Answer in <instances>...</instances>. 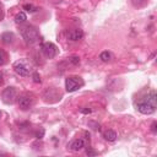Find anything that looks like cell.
I'll use <instances>...</instances> for the list:
<instances>
[{"label":"cell","instance_id":"15","mask_svg":"<svg viewBox=\"0 0 157 157\" xmlns=\"http://www.w3.org/2000/svg\"><path fill=\"white\" fill-rule=\"evenodd\" d=\"M23 10H26L27 12H35L37 9H36V6H33L32 4H25V5H23Z\"/></svg>","mask_w":157,"mask_h":157},{"label":"cell","instance_id":"12","mask_svg":"<svg viewBox=\"0 0 157 157\" xmlns=\"http://www.w3.org/2000/svg\"><path fill=\"white\" fill-rule=\"evenodd\" d=\"M2 39H3V42H4V43L10 44V43L12 42V39H14V35H12V33H10V32H5V33L2 36Z\"/></svg>","mask_w":157,"mask_h":157},{"label":"cell","instance_id":"6","mask_svg":"<svg viewBox=\"0 0 157 157\" xmlns=\"http://www.w3.org/2000/svg\"><path fill=\"white\" fill-rule=\"evenodd\" d=\"M14 69H15L16 74H19L20 76H28V74H29V71H31L29 67L26 64V63H23V61H17V63H15Z\"/></svg>","mask_w":157,"mask_h":157},{"label":"cell","instance_id":"3","mask_svg":"<svg viewBox=\"0 0 157 157\" xmlns=\"http://www.w3.org/2000/svg\"><path fill=\"white\" fill-rule=\"evenodd\" d=\"M2 98L4 101V103L6 104H12L16 98H17V92L15 87H6L4 88L3 93H2Z\"/></svg>","mask_w":157,"mask_h":157},{"label":"cell","instance_id":"11","mask_svg":"<svg viewBox=\"0 0 157 157\" xmlns=\"http://www.w3.org/2000/svg\"><path fill=\"white\" fill-rule=\"evenodd\" d=\"M146 102H148V103H151L152 106H155L156 107V92L155 91H152V92H150L148 95L146 96V100H145Z\"/></svg>","mask_w":157,"mask_h":157},{"label":"cell","instance_id":"13","mask_svg":"<svg viewBox=\"0 0 157 157\" xmlns=\"http://www.w3.org/2000/svg\"><path fill=\"white\" fill-rule=\"evenodd\" d=\"M26 20H27V16H26L25 12H19V14H16V16H15L16 23H23Z\"/></svg>","mask_w":157,"mask_h":157},{"label":"cell","instance_id":"19","mask_svg":"<svg viewBox=\"0 0 157 157\" xmlns=\"http://www.w3.org/2000/svg\"><path fill=\"white\" fill-rule=\"evenodd\" d=\"M4 63H5V54H4V52L0 50V67H2Z\"/></svg>","mask_w":157,"mask_h":157},{"label":"cell","instance_id":"18","mask_svg":"<svg viewBox=\"0 0 157 157\" xmlns=\"http://www.w3.org/2000/svg\"><path fill=\"white\" fill-rule=\"evenodd\" d=\"M98 152L97 151H95V150H91V148H87L86 150V155H88V156H96Z\"/></svg>","mask_w":157,"mask_h":157},{"label":"cell","instance_id":"20","mask_svg":"<svg viewBox=\"0 0 157 157\" xmlns=\"http://www.w3.org/2000/svg\"><path fill=\"white\" fill-rule=\"evenodd\" d=\"M156 128H157V123H156V121H153V123H152V125H151V131H152L153 134H156V133H157V129H156Z\"/></svg>","mask_w":157,"mask_h":157},{"label":"cell","instance_id":"17","mask_svg":"<svg viewBox=\"0 0 157 157\" xmlns=\"http://www.w3.org/2000/svg\"><path fill=\"white\" fill-rule=\"evenodd\" d=\"M32 77H33V81H35L36 84H41V76H39L38 73H35V74L32 75Z\"/></svg>","mask_w":157,"mask_h":157},{"label":"cell","instance_id":"25","mask_svg":"<svg viewBox=\"0 0 157 157\" xmlns=\"http://www.w3.org/2000/svg\"><path fill=\"white\" fill-rule=\"evenodd\" d=\"M0 118H2V112H0Z\"/></svg>","mask_w":157,"mask_h":157},{"label":"cell","instance_id":"1","mask_svg":"<svg viewBox=\"0 0 157 157\" xmlns=\"http://www.w3.org/2000/svg\"><path fill=\"white\" fill-rule=\"evenodd\" d=\"M21 35L23 39L26 41L27 44H35L39 39V33L38 31L33 26H26L21 28Z\"/></svg>","mask_w":157,"mask_h":157},{"label":"cell","instance_id":"14","mask_svg":"<svg viewBox=\"0 0 157 157\" xmlns=\"http://www.w3.org/2000/svg\"><path fill=\"white\" fill-rule=\"evenodd\" d=\"M111 58H112V55H111V53H109V52H107V50H104V52H102V53L100 54V59H101L102 61H104V63L109 61V60H111Z\"/></svg>","mask_w":157,"mask_h":157},{"label":"cell","instance_id":"7","mask_svg":"<svg viewBox=\"0 0 157 157\" xmlns=\"http://www.w3.org/2000/svg\"><path fill=\"white\" fill-rule=\"evenodd\" d=\"M155 109H156V107L152 106L151 103L146 102V101L138 103V111L140 113H142V114H152L155 112Z\"/></svg>","mask_w":157,"mask_h":157},{"label":"cell","instance_id":"16","mask_svg":"<svg viewBox=\"0 0 157 157\" xmlns=\"http://www.w3.org/2000/svg\"><path fill=\"white\" fill-rule=\"evenodd\" d=\"M68 59H69V61L71 63V64H74V65H79V64H80V58L76 56V55L70 56V58H68Z\"/></svg>","mask_w":157,"mask_h":157},{"label":"cell","instance_id":"4","mask_svg":"<svg viewBox=\"0 0 157 157\" xmlns=\"http://www.w3.org/2000/svg\"><path fill=\"white\" fill-rule=\"evenodd\" d=\"M56 52H58V49H56V47H55L54 43H52V42H44L42 44V53L44 54L46 58L53 59L56 55Z\"/></svg>","mask_w":157,"mask_h":157},{"label":"cell","instance_id":"8","mask_svg":"<svg viewBox=\"0 0 157 157\" xmlns=\"http://www.w3.org/2000/svg\"><path fill=\"white\" fill-rule=\"evenodd\" d=\"M68 37L71 41H80L84 37V32H82V29H80V28H75V29L69 31V32H68Z\"/></svg>","mask_w":157,"mask_h":157},{"label":"cell","instance_id":"23","mask_svg":"<svg viewBox=\"0 0 157 157\" xmlns=\"http://www.w3.org/2000/svg\"><path fill=\"white\" fill-rule=\"evenodd\" d=\"M3 82H4V80H3V75L0 74V85H3Z\"/></svg>","mask_w":157,"mask_h":157},{"label":"cell","instance_id":"10","mask_svg":"<svg viewBox=\"0 0 157 157\" xmlns=\"http://www.w3.org/2000/svg\"><path fill=\"white\" fill-rule=\"evenodd\" d=\"M103 138L107 140V141H111V142H113V141H115L117 140V133L114 131V130H106L104 133H103Z\"/></svg>","mask_w":157,"mask_h":157},{"label":"cell","instance_id":"21","mask_svg":"<svg viewBox=\"0 0 157 157\" xmlns=\"http://www.w3.org/2000/svg\"><path fill=\"white\" fill-rule=\"evenodd\" d=\"M43 135H44V130H43V129H41V131H38V133L36 134V138H37V139H42V138H43Z\"/></svg>","mask_w":157,"mask_h":157},{"label":"cell","instance_id":"9","mask_svg":"<svg viewBox=\"0 0 157 157\" xmlns=\"http://www.w3.org/2000/svg\"><path fill=\"white\" fill-rule=\"evenodd\" d=\"M85 147V141L82 139H76L70 144V150L74 152H77Z\"/></svg>","mask_w":157,"mask_h":157},{"label":"cell","instance_id":"5","mask_svg":"<svg viewBox=\"0 0 157 157\" xmlns=\"http://www.w3.org/2000/svg\"><path fill=\"white\" fill-rule=\"evenodd\" d=\"M17 104L21 111H28L33 106V97L29 95H23L17 100Z\"/></svg>","mask_w":157,"mask_h":157},{"label":"cell","instance_id":"22","mask_svg":"<svg viewBox=\"0 0 157 157\" xmlns=\"http://www.w3.org/2000/svg\"><path fill=\"white\" fill-rule=\"evenodd\" d=\"M92 112V109H81V113H84V114H87V113H91Z\"/></svg>","mask_w":157,"mask_h":157},{"label":"cell","instance_id":"2","mask_svg":"<svg viewBox=\"0 0 157 157\" xmlns=\"http://www.w3.org/2000/svg\"><path fill=\"white\" fill-rule=\"evenodd\" d=\"M84 86V81L79 76H70L65 80V88L68 92H75Z\"/></svg>","mask_w":157,"mask_h":157},{"label":"cell","instance_id":"24","mask_svg":"<svg viewBox=\"0 0 157 157\" xmlns=\"http://www.w3.org/2000/svg\"><path fill=\"white\" fill-rule=\"evenodd\" d=\"M3 19V10H2V6H0V20Z\"/></svg>","mask_w":157,"mask_h":157}]
</instances>
